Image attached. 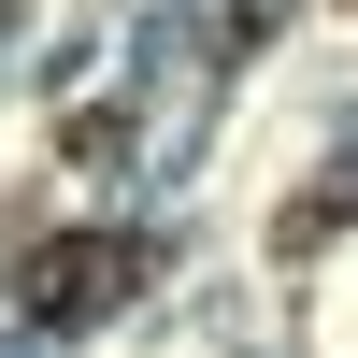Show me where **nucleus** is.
Wrapping results in <instances>:
<instances>
[{"mask_svg": "<svg viewBox=\"0 0 358 358\" xmlns=\"http://www.w3.org/2000/svg\"><path fill=\"white\" fill-rule=\"evenodd\" d=\"M158 273V244H143V229H57V244H29V315H43V330H86V315H115L129 301V287Z\"/></svg>", "mask_w": 358, "mask_h": 358, "instance_id": "obj_1", "label": "nucleus"}, {"mask_svg": "<svg viewBox=\"0 0 358 358\" xmlns=\"http://www.w3.org/2000/svg\"><path fill=\"white\" fill-rule=\"evenodd\" d=\"M344 215H358V172H330V187H301V201H287V229H273V244H287V258H315V244H330Z\"/></svg>", "mask_w": 358, "mask_h": 358, "instance_id": "obj_2", "label": "nucleus"}, {"mask_svg": "<svg viewBox=\"0 0 358 358\" xmlns=\"http://www.w3.org/2000/svg\"><path fill=\"white\" fill-rule=\"evenodd\" d=\"M287 15H301V0H244V15H229V43H273Z\"/></svg>", "mask_w": 358, "mask_h": 358, "instance_id": "obj_3", "label": "nucleus"}]
</instances>
